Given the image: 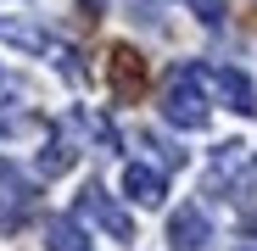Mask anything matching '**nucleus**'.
Returning a JSON list of instances; mask_svg holds the SVG:
<instances>
[{
  "label": "nucleus",
  "instance_id": "f257e3e1",
  "mask_svg": "<svg viewBox=\"0 0 257 251\" xmlns=\"http://www.w3.org/2000/svg\"><path fill=\"white\" fill-rule=\"evenodd\" d=\"M207 112L212 106H207V90L196 84V67H179L162 90V117L174 129H207Z\"/></svg>",
  "mask_w": 257,
  "mask_h": 251
},
{
  "label": "nucleus",
  "instance_id": "f03ea898",
  "mask_svg": "<svg viewBox=\"0 0 257 251\" xmlns=\"http://www.w3.org/2000/svg\"><path fill=\"white\" fill-rule=\"evenodd\" d=\"M196 84L212 90V95H218L229 112H240V117L257 112V90H251V78H246L240 67H196Z\"/></svg>",
  "mask_w": 257,
  "mask_h": 251
},
{
  "label": "nucleus",
  "instance_id": "7ed1b4c3",
  "mask_svg": "<svg viewBox=\"0 0 257 251\" xmlns=\"http://www.w3.org/2000/svg\"><path fill=\"white\" fill-rule=\"evenodd\" d=\"M78 212L90 218V223H101L112 240H135V218L123 212V206L101 190V184H84V195H78Z\"/></svg>",
  "mask_w": 257,
  "mask_h": 251
},
{
  "label": "nucleus",
  "instance_id": "20e7f679",
  "mask_svg": "<svg viewBox=\"0 0 257 251\" xmlns=\"http://www.w3.org/2000/svg\"><path fill=\"white\" fill-rule=\"evenodd\" d=\"M207 240H212V223H207L201 206H179V212L168 218V245L174 251H201Z\"/></svg>",
  "mask_w": 257,
  "mask_h": 251
},
{
  "label": "nucleus",
  "instance_id": "39448f33",
  "mask_svg": "<svg viewBox=\"0 0 257 251\" xmlns=\"http://www.w3.org/2000/svg\"><path fill=\"white\" fill-rule=\"evenodd\" d=\"M112 90H117V101H135V95L146 90V62H140V51H128V45L112 51Z\"/></svg>",
  "mask_w": 257,
  "mask_h": 251
},
{
  "label": "nucleus",
  "instance_id": "423d86ee",
  "mask_svg": "<svg viewBox=\"0 0 257 251\" xmlns=\"http://www.w3.org/2000/svg\"><path fill=\"white\" fill-rule=\"evenodd\" d=\"M123 195L140 201V206H157V201L168 195V179L157 173V167H140V162H135V167H123Z\"/></svg>",
  "mask_w": 257,
  "mask_h": 251
},
{
  "label": "nucleus",
  "instance_id": "0eeeda50",
  "mask_svg": "<svg viewBox=\"0 0 257 251\" xmlns=\"http://www.w3.org/2000/svg\"><path fill=\"white\" fill-rule=\"evenodd\" d=\"M45 245L51 251H90V234H84L78 218H51L45 223Z\"/></svg>",
  "mask_w": 257,
  "mask_h": 251
},
{
  "label": "nucleus",
  "instance_id": "6e6552de",
  "mask_svg": "<svg viewBox=\"0 0 257 251\" xmlns=\"http://www.w3.org/2000/svg\"><path fill=\"white\" fill-rule=\"evenodd\" d=\"M28 212H34V195H28V190H0V234L23 229Z\"/></svg>",
  "mask_w": 257,
  "mask_h": 251
},
{
  "label": "nucleus",
  "instance_id": "1a4fd4ad",
  "mask_svg": "<svg viewBox=\"0 0 257 251\" xmlns=\"http://www.w3.org/2000/svg\"><path fill=\"white\" fill-rule=\"evenodd\" d=\"M0 39H12V45H23V51H51V39L34 23H12V17H0Z\"/></svg>",
  "mask_w": 257,
  "mask_h": 251
},
{
  "label": "nucleus",
  "instance_id": "9d476101",
  "mask_svg": "<svg viewBox=\"0 0 257 251\" xmlns=\"http://www.w3.org/2000/svg\"><path fill=\"white\" fill-rule=\"evenodd\" d=\"M190 12H196L207 28H218V23L229 17V0H190Z\"/></svg>",
  "mask_w": 257,
  "mask_h": 251
},
{
  "label": "nucleus",
  "instance_id": "9b49d317",
  "mask_svg": "<svg viewBox=\"0 0 257 251\" xmlns=\"http://www.w3.org/2000/svg\"><path fill=\"white\" fill-rule=\"evenodd\" d=\"M67 162H73V151H67L62 140H51V145H45V156H39V173H62Z\"/></svg>",
  "mask_w": 257,
  "mask_h": 251
},
{
  "label": "nucleus",
  "instance_id": "f8f14e48",
  "mask_svg": "<svg viewBox=\"0 0 257 251\" xmlns=\"http://www.w3.org/2000/svg\"><path fill=\"white\" fill-rule=\"evenodd\" d=\"M23 123H34V117H23V112H12V106H0V134H12V129H23Z\"/></svg>",
  "mask_w": 257,
  "mask_h": 251
},
{
  "label": "nucleus",
  "instance_id": "ddd939ff",
  "mask_svg": "<svg viewBox=\"0 0 257 251\" xmlns=\"http://www.w3.org/2000/svg\"><path fill=\"white\" fill-rule=\"evenodd\" d=\"M84 6H90V12H101V6H106V0H84Z\"/></svg>",
  "mask_w": 257,
  "mask_h": 251
},
{
  "label": "nucleus",
  "instance_id": "4468645a",
  "mask_svg": "<svg viewBox=\"0 0 257 251\" xmlns=\"http://www.w3.org/2000/svg\"><path fill=\"white\" fill-rule=\"evenodd\" d=\"M240 251H257V240H246V245H240Z\"/></svg>",
  "mask_w": 257,
  "mask_h": 251
}]
</instances>
